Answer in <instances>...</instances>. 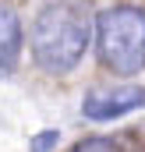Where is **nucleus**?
Returning <instances> with one entry per match:
<instances>
[{"instance_id":"1","label":"nucleus","mask_w":145,"mask_h":152,"mask_svg":"<svg viewBox=\"0 0 145 152\" xmlns=\"http://www.w3.org/2000/svg\"><path fill=\"white\" fill-rule=\"evenodd\" d=\"M92 4L89 0H46L32 21V53L46 75H67L81 64L92 42Z\"/></svg>"},{"instance_id":"2","label":"nucleus","mask_w":145,"mask_h":152,"mask_svg":"<svg viewBox=\"0 0 145 152\" xmlns=\"http://www.w3.org/2000/svg\"><path fill=\"white\" fill-rule=\"evenodd\" d=\"M96 53L103 67L127 78L145 71V11L110 7L96 21Z\"/></svg>"},{"instance_id":"3","label":"nucleus","mask_w":145,"mask_h":152,"mask_svg":"<svg viewBox=\"0 0 145 152\" xmlns=\"http://www.w3.org/2000/svg\"><path fill=\"white\" fill-rule=\"evenodd\" d=\"M145 106V88L142 85H120V88H99V92H89L85 103H81V113L92 124H106L117 117L131 113Z\"/></svg>"},{"instance_id":"4","label":"nucleus","mask_w":145,"mask_h":152,"mask_svg":"<svg viewBox=\"0 0 145 152\" xmlns=\"http://www.w3.org/2000/svg\"><path fill=\"white\" fill-rule=\"evenodd\" d=\"M21 57V21L14 11L0 7V78H7L18 67Z\"/></svg>"},{"instance_id":"5","label":"nucleus","mask_w":145,"mask_h":152,"mask_svg":"<svg viewBox=\"0 0 145 152\" xmlns=\"http://www.w3.org/2000/svg\"><path fill=\"white\" fill-rule=\"evenodd\" d=\"M57 142H60V134H57V131H46V134H36V138L29 142V149L32 152H50Z\"/></svg>"}]
</instances>
